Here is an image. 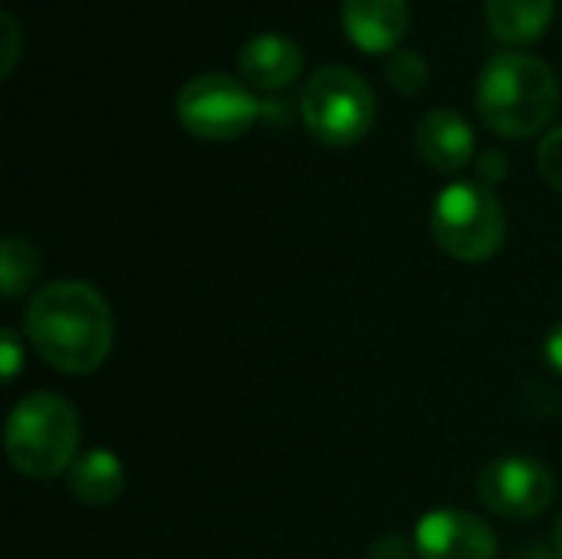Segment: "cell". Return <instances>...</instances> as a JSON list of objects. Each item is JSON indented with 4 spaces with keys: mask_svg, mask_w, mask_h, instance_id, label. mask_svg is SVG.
<instances>
[{
    "mask_svg": "<svg viewBox=\"0 0 562 559\" xmlns=\"http://www.w3.org/2000/svg\"><path fill=\"white\" fill-rule=\"evenodd\" d=\"M23 329L43 362L63 376L95 372L112 349V310L82 280H56L33 293Z\"/></svg>",
    "mask_w": 562,
    "mask_h": 559,
    "instance_id": "obj_1",
    "label": "cell"
},
{
    "mask_svg": "<svg viewBox=\"0 0 562 559\" xmlns=\"http://www.w3.org/2000/svg\"><path fill=\"white\" fill-rule=\"evenodd\" d=\"M474 102L491 132L504 138H530L560 112V79L540 56L507 49L491 56L481 69Z\"/></svg>",
    "mask_w": 562,
    "mask_h": 559,
    "instance_id": "obj_2",
    "label": "cell"
},
{
    "mask_svg": "<svg viewBox=\"0 0 562 559\" xmlns=\"http://www.w3.org/2000/svg\"><path fill=\"white\" fill-rule=\"evenodd\" d=\"M3 448L10 465L33 481L59 478L76 465L79 412L56 392H33L7 418Z\"/></svg>",
    "mask_w": 562,
    "mask_h": 559,
    "instance_id": "obj_3",
    "label": "cell"
},
{
    "mask_svg": "<svg viewBox=\"0 0 562 559\" xmlns=\"http://www.w3.org/2000/svg\"><path fill=\"white\" fill-rule=\"evenodd\" d=\"M300 115L319 145L349 148L375 122V92L352 66H319L303 86Z\"/></svg>",
    "mask_w": 562,
    "mask_h": 559,
    "instance_id": "obj_4",
    "label": "cell"
},
{
    "mask_svg": "<svg viewBox=\"0 0 562 559\" xmlns=\"http://www.w3.org/2000/svg\"><path fill=\"white\" fill-rule=\"evenodd\" d=\"M431 234L445 254L464 264L491 260L507 237V214L501 198L481 181L448 185L431 208Z\"/></svg>",
    "mask_w": 562,
    "mask_h": 559,
    "instance_id": "obj_5",
    "label": "cell"
},
{
    "mask_svg": "<svg viewBox=\"0 0 562 559\" xmlns=\"http://www.w3.org/2000/svg\"><path fill=\"white\" fill-rule=\"evenodd\" d=\"M260 99L224 72H201L188 79L175 99V115L184 132L204 142H234L260 119Z\"/></svg>",
    "mask_w": 562,
    "mask_h": 559,
    "instance_id": "obj_6",
    "label": "cell"
},
{
    "mask_svg": "<svg viewBox=\"0 0 562 559\" xmlns=\"http://www.w3.org/2000/svg\"><path fill=\"white\" fill-rule=\"evenodd\" d=\"M477 497L497 517L533 521V517H540L553 504L557 481H553V474L540 461L520 458V455H507V458L491 461L481 471Z\"/></svg>",
    "mask_w": 562,
    "mask_h": 559,
    "instance_id": "obj_7",
    "label": "cell"
},
{
    "mask_svg": "<svg viewBox=\"0 0 562 559\" xmlns=\"http://www.w3.org/2000/svg\"><path fill=\"white\" fill-rule=\"evenodd\" d=\"M415 557L422 559H494L497 534L487 521L468 511H431L415 527Z\"/></svg>",
    "mask_w": 562,
    "mask_h": 559,
    "instance_id": "obj_8",
    "label": "cell"
},
{
    "mask_svg": "<svg viewBox=\"0 0 562 559\" xmlns=\"http://www.w3.org/2000/svg\"><path fill=\"white\" fill-rule=\"evenodd\" d=\"M240 76L263 92H280L303 72V49L283 33H257L237 53Z\"/></svg>",
    "mask_w": 562,
    "mask_h": 559,
    "instance_id": "obj_9",
    "label": "cell"
},
{
    "mask_svg": "<svg viewBox=\"0 0 562 559\" xmlns=\"http://www.w3.org/2000/svg\"><path fill=\"white\" fill-rule=\"evenodd\" d=\"M339 13L362 53H395L408 30V0H342Z\"/></svg>",
    "mask_w": 562,
    "mask_h": 559,
    "instance_id": "obj_10",
    "label": "cell"
},
{
    "mask_svg": "<svg viewBox=\"0 0 562 559\" xmlns=\"http://www.w3.org/2000/svg\"><path fill=\"white\" fill-rule=\"evenodd\" d=\"M422 158L438 171H464L474 161V128L454 109H431L422 115L415 132Z\"/></svg>",
    "mask_w": 562,
    "mask_h": 559,
    "instance_id": "obj_11",
    "label": "cell"
},
{
    "mask_svg": "<svg viewBox=\"0 0 562 559\" xmlns=\"http://www.w3.org/2000/svg\"><path fill=\"white\" fill-rule=\"evenodd\" d=\"M553 7L557 0H484V16L501 43L530 46L547 33Z\"/></svg>",
    "mask_w": 562,
    "mask_h": 559,
    "instance_id": "obj_12",
    "label": "cell"
},
{
    "mask_svg": "<svg viewBox=\"0 0 562 559\" xmlns=\"http://www.w3.org/2000/svg\"><path fill=\"white\" fill-rule=\"evenodd\" d=\"M122 488H125V468L105 448L82 451L76 458V465L69 468V491L86 507H109V504H115Z\"/></svg>",
    "mask_w": 562,
    "mask_h": 559,
    "instance_id": "obj_13",
    "label": "cell"
},
{
    "mask_svg": "<svg viewBox=\"0 0 562 559\" xmlns=\"http://www.w3.org/2000/svg\"><path fill=\"white\" fill-rule=\"evenodd\" d=\"M40 277V254L36 247L20 237V234H7L3 247H0V283H3V297L16 300L23 297L33 280Z\"/></svg>",
    "mask_w": 562,
    "mask_h": 559,
    "instance_id": "obj_14",
    "label": "cell"
},
{
    "mask_svg": "<svg viewBox=\"0 0 562 559\" xmlns=\"http://www.w3.org/2000/svg\"><path fill=\"white\" fill-rule=\"evenodd\" d=\"M385 79L398 89V92H405V96H415L418 89H425V82H428V63H425V56H418L415 49H395L392 56H389V63H385Z\"/></svg>",
    "mask_w": 562,
    "mask_h": 559,
    "instance_id": "obj_15",
    "label": "cell"
},
{
    "mask_svg": "<svg viewBox=\"0 0 562 559\" xmlns=\"http://www.w3.org/2000/svg\"><path fill=\"white\" fill-rule=\"evenodd\" d=\"M537 161H540L543 178H547L557 191H562V125H557L553 132H547V138L540 142Z\"/></svg>",
    "mask_w": 562,
    "mask_h": 559,
    "instance_id": "obj_16",
    "label": "cell"
},
{
    "mask_svg": "<svg viewBox=\"0 0 562 559\" xmlns=\"http://www.w3.org/2000/svg\"><path fill=\"white\" fill-rule=\"evenodd\" d=\"M0 30H3V49H0V76H10L20 53H23V30L10 10L0 13Z\"/></svg>",
    "mask_w": 562,
    "mask_h": 559,
    "instance_id": "obj_17",
    "label": "cell"
},
{
    "mask_svg": "<svg viewBox=\"0 0 562 559\" xmlns=\"http://www.w3.org/2000/svg\"><path fill=\"white\" fill-rule=\"evenodd\" d=\"M0 356H3V382H13L20 372V359H23V349H20V339L13 329L0 333Z\"/></svg>",
    "mask_w": 562,
    "mask_h": 559,
    "instance_id": "obj_18",
    "label": "cell"
},
{
    "mask_svg": "<svg viewBox=\"0 0 562 559\" xmlns=\"http://www.w3.org/2000/svg\"><path fill=\"white\" fill-rule=\"evenodd\" d=\"M477 178H481V185H497V181H504L507 178V158L501 155V152H484L481 158H477Z\"/></svg>",
    "mask_w": 562,
    "mask_h": 559,
    "instance_id": "obj_19",
    "label": "cell"
},
{
    "mask_svg": "<svg viewBox=\"0 0 562 559\" xmlns=\"http://www.w3.org/2000/svg\"><path fill=\"white\" fill-rule=\"evenodd\" d=\"M415 557V547H408L402 537H385L379 540L372 550H369V559H412Z\"/></svg>",
    "mask_w": 562,
    "mask_h": 559,
    "instance_id": "obj_20",
    "label": "cell"
},
{
    "mask_svg": "<svg viewBox=\"0 0 562 559\" xmlns=\"http://www.w3.org/2000/svg\"><path fill=\"white\" fill-rule=\"evenodd\" d=\"M547 362L553 366V372L562 376V320L550 329V336H547Z\"/></svg>",
    "mask_w": 562,
    "mask_h": 559,
    "instance_id": "obj_21",
    "label": "cell"
},
{
    "mask_svg": "<svg viewBox=\"0 0 562 559\" xmlns=\"http://www.w3.org/2000/svg\"><path fill=\"white\" fill-rule=\"evenodd\" d=\"M553 554L562 559V514L560 521H557V530H553Z\"/></svg>",
    "mask_w": 562,
    "mask_h": 559,
    "instance_id": "obj_22",
    "label": "cell"
}]
</instances>
